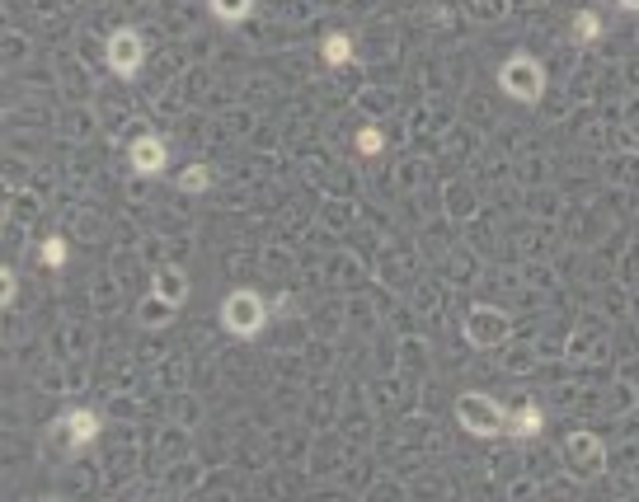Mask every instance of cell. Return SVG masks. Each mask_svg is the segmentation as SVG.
<instances>
[{"instance_id":"e0dca14e","label":"cell","mask_w":639,"mask_h":502,"mask_svg":"<svg viewBox=\"0 0 639 502\" xmlns=\"http://www.w3.org/2000/svg\"><path fill=\"white\" fill-rule=\"evenodd\" d=\"M385 142H381V132H363V136H357V151H363V155H376Z\"/></svg>"},{"instance_id":"4fadbf2b","label":"cell","mask_w":639,"mask_h":502,"mask_svg":"<svg viewBox=\"0 0 639 502\" xmlns=\"http://www.w3.org/2000/svg\"><path fill=\"white\" fill-rule=\"evenodd\" d=\"M348 57H353V43H348L344 34H329V43H324V62H329V66H344Z\"/></svg>"},{"instance_id":"ba28073f","label":"cell","mask_w":639,"mask_h":502,"mask_svg":"<svg viewBox=\"0 0 639 502\" xmlns=\"http://www.w3.org/2000/svg\"><path fill=\"white\" fill-rule=\"evenodd\" d=\"M160 300H170L175 305V310H179V305L188 300V272L184 268H165L160 277H155V287H151Z\"/></svg>"},{"instance_id":"52a82bcc","label":"cell","mask_w":639,"mask_h":502,"mask_svg":"<svg viewBox=\"0 0 639 502\" xmlns=\"http://www.w3.org/2000/svg\"><path fill=\"white\" fill-rule=\"evenodd\" d=\"M127 160H132L136 174H160L165 170V142H160V136H136Z\"/></svg>"},{"instance_id":"9c48e42d","label":"cell","mask_w":639,"mask_h":502,"mask_svg":"<svg viewBox=\"0 0 639 502\" xmlns=\"http://www.w3.org/2000/svg\"><path fill=\"white\" fill-rule=\"evenodd\" d=\"M62 428H66V441H71V446H85V441L99 437V418H95L90 408H75V413L62 418Z\"/></svg>"},{"instance_id":"277c9868","label":"cell","mask_w":639,"mask_h":502,"mask_svg":"<svg viewBox=\"0 0 639 502\" xmlns=\"http://www.w3.org/2000/svg\"><path fill=\"white\" fill-rule=\"evenodd\" d=\"M465 339L475 348H504L508 343V315L494 310V305H475L465 315Z\"/></svg>"},{"instance_id":"8fae6325","label":"cell","mask_w":639,"mask_h":502,"mask_svg":"<svg viewBox=\"0 0 639 502\" xmlns=\"http://www.w3.org/2000/svg\"><path fill=\"white\" fill-rule=\"evenodd\" d=\"M170 310H175V305H170V300H160V296L151 291V300L142 305V324H146V329H160L165 320H170Z\"/></svg>"},{"instance_id":"3957f363","label":"cell","mask_w":639,"mask_h":502,"mask_svg":"<svg viewBox=\"0 0 639 502\" xmlns=\"http://www.w3.org/2000/svg\"><path fill=\"white\" fill-rule=\"evenodd\" d=\"M498 85H504L517 103H536L545 90V71L536 57H508L504 71H498Z\"/></svg>"},{"instance_id":"8992f818","label":"cell","mask_w":639,"mask_h":502,"mask_svg":"<svg viewBox=\"0 0 639 502\" xmlns=\"http://www.w3.org/2000/svg\"><path fill=\"white\" fill-rule=\"evenodd\" d=\"M108 66H114V75L132 80L136 71H142V38H136L132 29H118L114 38H108Z\"/></svg>"},{"instance_id":"5bb4252c","label":"cell","mask_w":639,"mask_h":502,"mask_svg":"<svg viewBox=\"0 0 639 502\" xmlns=\"http://www.w3.org/2000/svg\"><path fill=\"white\" fill-rule=\"evenodd\" d=\"M597 34H602V19H597L593 10H583V15L574 19V38H578V43H593Z\"/></svg>"},{"instance_id":"7a4b0ae2","label":"cell","mask_w":639,"mask_h":502,"mask_svg":"<svg viewBox=\"0 0 639 502\" xmlns=\"http://www.w3.org/2000/svg\"><path fill=\"white\" fill-rule=\"evenodd\" d=\"M221 324H226L235 339H255V333L268 324V310H264L259 291H231L226 305H221Z\"/></svg>"},{"instance_id":"30bf717a","label":"cell","mask_w":639,"mask_h":502,"mask_svg":"<svg viewBox=\"0 0 639 502\" xmlns=\"http://www.w3.org/2000/svg\"><path fill=\"white\" fill-rule=\"evenodd\" d=\"M508 432H513V437H536V432H541V408H536V404H522V413L508 418Z\"/></svg>"},{"instance_id":"6da1fadb","label":"cell","mask_w":639,"mask_h":502,"mask_svg":"<svg viewBox=\"0 0 639 502\" xmlns=\"http://www.w3.org/2000/svg\"><path fill=\"white\" fill-rule=\"evenodd\" d=\"M456 418H461V428L470 437H498V432H508L504 404L489 399V395H461L456 399Z\"/></svg>"},{"instance_id":"9a60e30c","label":"cell","mask_w":639,"mask_h":502,"mask_svg":"<svg viewBox=\"0 0 639 502\" xmlns=\"http://www.w3.org/2000/svg\"><path fill=\"white\" fill-rule=\"evenodd\" d=\"M249 5H255V0H212V10L226 19V24H235V19H245L249 15Z\"/></svg>"},{"instance_id":"d6986e66","label":"cell","mask_w":639,"mask_h":502,"mask_svg":"<svg viewBox=\"0 0 639 502\" xmlns=\"http://www.w3.org/2000/svg\"><path fill=\"white\" fill-rule=\"evenodd\" d=\"M621 5H625V10H639V0H621Z\"/></svg>"},{"instance_id":"7c38bea8","label":"cell","mask_w":639,"mask_h":502,"mask_svg":"<svg viewBox=\"0 0 639 502\" xmlns=\"http://www.w3.org/2000/svg\"><path fill=\"white\" fill-rule=\"evenodd\" d=\"M207 183H212V170H207V164H193V170L179 174V192H203Z\"/></svg>"},{"instance_id":"ac0fdd59","label":"cell","mask_w":639,"mask_h":502,"mask_svg":"<svg viewBox=\"0 0 639 502\" xmlns=\"http://www.w3.org/2000/svg\"><path fill=\"white\" fill-rule=\"evenodd\" d=\"M0 277H5V291H0V296H5V305H15V272L5 268V272H0Z\"/></svg>"},{"instance_id":"2e32d148","label":"cell","mask_w":639,"mask_h":502,"mask_svg":"<svg viewBox=\"0 0 639 502\" xmlns=\"http://www.w3.org/2000/svg\"><path fill=\"white\" fill-rule=\"evenodd\" d=\"M43 263H47V268H62V263H66V244H62V240H47V244H43Z\"/></svg>"},{"instance_id":"5b68a950","label":"cell","mask_w":639,"mask_h":502,"mask_svg":"<svg viewBox=\"0 0 639 502\" xmlns=\"http://www.w3.org/2000/svg\"><path fill=\"white\" fill-rule=\"evenodd\" d=\"M564 460H569L574 474L593 479V474H602V465H606V446H602V437H593V432H574V437L564 441Z\"/></svg>"}]
</instances>
